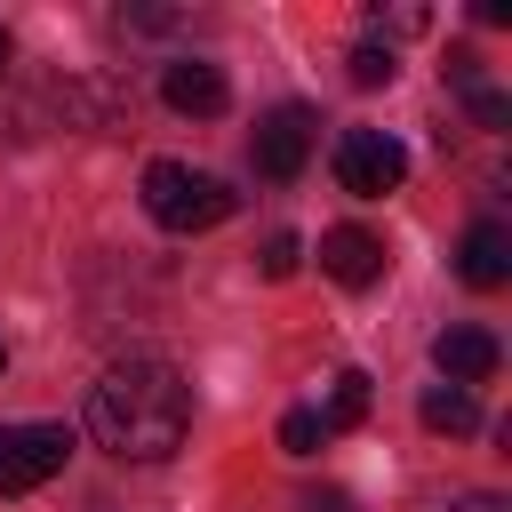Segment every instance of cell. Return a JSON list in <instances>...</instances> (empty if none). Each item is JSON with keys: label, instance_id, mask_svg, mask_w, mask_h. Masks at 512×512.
<instances>
[{"label": "cell", "instance_id": "obj_1", "mask_svg": "<svg viewBox=\"0 0 512 512\" xmlns=\"http://www.w3.org/2000/svg\"><path fill=\"white\" fill-rule=\"evenodd\" d=\"M192 432V384L160 360V352H128L88 384V440L128 456V464H160L176 456Z\"/></svg>", "mask_w": 512, "mask_h": 512}, {"label": "cell", "instance_id": "obj_2", "mask_svg": "<svg viewBox=\"0 0 512 512\" xmlns=\"http://www.w3.org/2000/svg\"><path fill=\"white\" fill-rule=\"evenodd\" d=\"M232 208H240V192L224 176L192 168V160H152L144 168V216L160 232H216Z\"/></svg>", "mask_w": 512, "mask_h": 512}, {"label": "cell", "instance_id": "obj_3", "mask_svg": "<svg viewBox=\"0 0 512 512\" xmlns=\"http://www.w3.org/2000/svg\"><path fill=\"white\" fill-rule=\"evenodd\" d=\"M72 432L64 424H0V496H32L64 472Z\"/></svg>", "mask_w": 512, "mask_h": 512}, {"label": "cell", "instance_id": "obj_4", "mask_svg": "<svg viewBox=\"0 0 512 512\" xmlns=\"http://www.w3.org/2000/svg\"><path fill=\"white\" fill-rule=\"evenodd\" d=\"M400 176H408L400 136H384V128H344L336 136V184L352 200H384V192H400Z\"/></svg>", "mask_w": 512, "mask_h": 512}, {"label": "cell", "instance_id": "obj_5", "mask_svg": "<svg viewBox=\"0 0 512 512\" xmlns=\"http://www.w3.org/2000/svg\"><path fill=\"white\" fill-rule=\"evenodd\" d=\"M312 144H320V120H312L304 104H272V112L256 120V176H272V184L304 176Z\"/></svg>", "mask_w": 512, "mask_h": 512}, {"label": "cell", "instance_id": "obj_6", "mask_svg": "<svg viewBox=\"0 0 512 512\" xmlns=\"http://www.w3.org/2000/svg\"><path fill=\"white\" fill-rule=\"evenodd\" d=\"M160 96H168V112L216 120V112L232 104V80H224L208 56H176V64H160Z\"/></svg>", "mask_w": 512, "mask_h": 512}, {"label": "cell", "instance_id": "obj_7", "mask_svg": "<svg viewBox=\"0 0 512 512\" xmlns=\"http://www.w3.org/2000/svg\"><path fill=\"white\" fill-rule=\"evenodd\" d=\"M432 360H440V376H448L456 392H472V384H488V376H496L504 344H496L488 328H440V336H432Z\"/></svg>", "mask_w": 512, "mask_h": 512}, {"label": "cell", "instance_id": "obj_8", "mask_svg": "<svg viewBox=\"0 0 512 512\" xmlns=\"http://www.w3.org/2000/svg\"><path fill=\"white\" fill-rule=\"evenodd\" d=\"M320 272L344 288H368V280H384V240L360 224H336V232H320Z\"/></svg>", "mask_w": 512, "mask_h": 512}, {"label": "cell", "instance_id": "obj_9", "mask_svg": "<svg viewBox=\"0 0 512 512\" xmlns=\"http://www.w3.org/2000/svg\"><path fill=\"white\" fill-rule=\"evenodd\" d=\"M456 272H464V288H504L512 280V232L496 216H480L464 232V248H456Z\"/></svg>", "mask_w": 512, "mask_h": 512}, {"label": "cell", "instance_id": "obj_10", "mask_svg": "<svg viewBox=\"0 0 512 512\" xmlns=\"http://www.w3.org/2000/svg\"><path fill=\"white\" fill-rule=\"evenodd\" d=\"M416 416H424V432H480V400L472 392H456V384H432L424 400H416Z\"/></svg>", "mask_w": 512, "mask_h": 512}, {"label": "cell", "instance_id": "obj_11", "mask_svg": "<svg viewBox=\"0 0 512 512\" xmlns=\"http://www.w3.org/2000/svg\"><path fill=\"white\" fill-rule=\"evenodd\" d=\"M368 400H376V392H368V376H360V368H344V376L328 384V416H320V432H352V424L368 416Z\"/></svg>", "mask_w": 512, "mask_h": 512}, {"label": "cell", "instance_id": "obj_12", "mask_svg": "<svg viewBox=\"0 0 512 512\" xmlns=\"http://www.w3.org/2000/svg\"><path fill=\"white\" fill-rule=\"evenodd\" d=\"M392 72H400V64H392V48H376V40H360V48H352V88H392Z\"/></svg>", "mask_w": 512, "mask_h": 512}, {"label": "cell", "instance_id": "obj_13", "mask_svg": "<svg viewBox=\"0 0 512 512\" xmlns=\"http://www.w3.org/2000/svg\"><path fill=\"white\" fill-rule=\"evenodd\" d=\"M320 440H328V432H320L312 408H288V416H280V448H288V456H312Z\"/></svg>", "mask_w": 512, "mask_h": 512}, {"label": "cell", "instance_id": "obj_14", "mask_svg": "<svg viewBox=\"0 0 512 512\" xmlns=\"http://www.w3.org/2000/svg\"><path fill=\"white\" fill-rule=\"evenodd\" d=\"M296 264H304V240H296V232H272V240H264V280H288Z\"/></svg>", "mask_w": 512, "mask_h": 512}, {"label": "cell", "instance_id": "obj_15", "mask_svg": "<svg viewBox=\"0 0 512 512\" xmlns=\"http://www.w3.org/2000/svg\"><path fill=\"white\" fill-rule=\"evenodd\" d=\"M472 120L480 128H512V96L504 88H472Z\"/></svg>", "mask_w": 512, "mask_h": 512}, {"label": "cell", "instance_id": "obj_16", "mask_svg": "<svg viewBox=\"0 0 512 512\" xmlns=\"http://www.w3.org/2000/svg\"><path fill=\"white\" fill-rule=\"evenodd\" d=\"M304 512H352V496H344V488H312V496H304Z\"/></svg>", "mask_w": 512, "mask_h": 512}, {"label": "cell", "instance_id": "obj_17", "mask_svg": "<svg viewBox=\"0 0 512 512\" xmlns=\"http://www.w3.org/2000/svg\"><path fill=\"white\" fill-rule=\"evenodd\" d=\"M440 512H504V496H488V488H480V496H456V504H440Z\"/></svg>", "mask_w": 512, "mask_h": 512}, {"label": "cell", "instance_id": "obj_18", "mask_svg": "<svg viewBox=\"0 0 512 512\" xmlns=\"http://www.w3.org/2000/svg\"><path fill=\"white\" fill-rule=\"evenodd\" d=\"M0 64H8V32H0Z\"/></svg>", "mask_w": 512, "mask_h": 512}, {"label": "cell", "instance_id": "obj_19", "mask_svg": "<svg viewBox=\"0 0 512 512\" xmlns=\"http://www.w3.org/2000/svg\"><path fill=\"white\" fill-rule=\"evenodd\" d=\"M0 368H8V344H0Z\"/></svg>", "mask_w": 512, "mask_h": 512}]
</instances>
